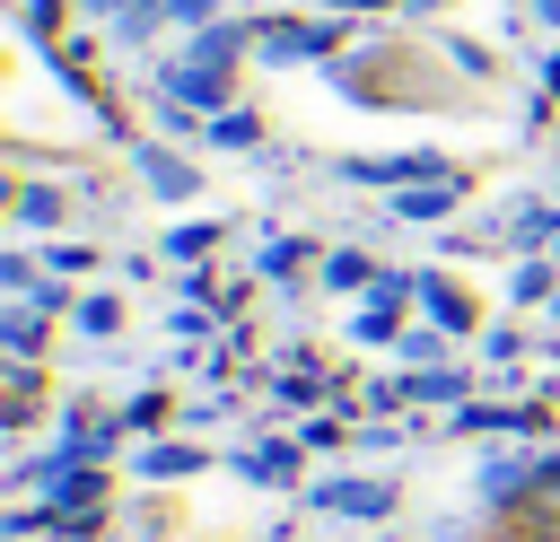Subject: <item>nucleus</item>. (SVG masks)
Returning a JSON list of instances; mask_svg holds the SVG:
<instances>
[{
  "mask_svg": "<svg viewBox=\"0 0 560 542\" xmlns=\"http://www.w3.org/2000/svg\"><path fill=\"white\" fill-rule=\"evenodd\" d=\"M420 297H429V306H438V323H464V297H455V288H446V280H420Z\"/></svg>",
  "mask_w": 560,
  "mask_h": 542,
  "instance_id": "7ed1b4c3",
  "label": "nucleus"
},
{
  "mask_svg": "<svg viewBox=\"0 0 560 542\" xmlns=\"http://www.w3.org/2000/svg\"><path fill=\"white\" fill-rule=\"evenodd\" d=\"M18 210H26V227H52V219H61V201H52V192H26Z\"/></svg>",
  "mask_w": 560,
  "mask_h": 542,
  "instance_id": "20e7f679",
  "label": "nucleus"
},
{
  "mask_svg": "<svg viewBox=\"0 0 560 542\" xmlns=\"http://www.w3.org/2000/svg\"><path fill=\"white\" fill-rule=\"evenodd\" d=\"M140 175H149V184H158L166 201H184V192H192V166H175L166 149H140Z\"/></svg>",
  "mask_w": 560,
  "mask_h": 542,
  "instance_id": "f03ea898",
  "label": "nucleus"
},
{
  "mask_svg": "<svg viewBox=\"0 0 560 542\" xmlns=\"http://www.w3.org/2000/svg\"><path fill=\"white\" fill-rule=\"evenodd\" d=\"M324 507H332V516H385V507H394V490H385V481H332V490H324Z\"/></svg>",
  "mask_w": 560,
  "mask_h": 542,
  "instance_id": "f257e3e1",
  "label": "nucleus"
}]
</instances>
